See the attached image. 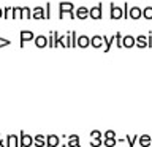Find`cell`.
I'll return each instance as SVG.
<instances>
[{
    "instance_id": "836d02e7",
    "label": "cell",
    "mask_w": 152,
    "mask_h": 147,
    "mask_svg": "<svg viewBox=\"0 0 152 147\" xmlns=\"http://www.w3.org/2000/svg\"><path fill=\"white\" fill-rule=\"evenodd\" d=\"M11 44V41L8 40V38H3V36H0V47H7Z\"/></svg>"
},
{
    "instance_id": "e0dca14e",
    "label": "cell",
    "mask_w": 152,
    "mask_h": 147,
    "mask_svg": "<svg viewBox=\"0 0 152 147\" xmlns=\"http://www.w3.org/2000/svg\"><path fill=\"white\" fill-rule=\"evenodd\" d=\"M133 46H135V36H132V35L122 36V47L130 49V47H133Z\"/></svg>"
},
{
    "instance_id": "f1b7e54d",
    "label": "cell",
    "mask_w": 152,
    "mask_h": 147,
    "mask_svg": "<svg viewBox=\"0 0 152 147\" xmlns=\"http://www.w3.org/2000/svg\"><path fill=\"white\" fill-rule=\"evenodd\" d=\"M122 13H124V19L130 17V5H128V2L124 3V7H122Z\"/></svg>"
},
{
    "instance_id": "ac0fdd59",
    "label": "cell",
    "mask_w": 152,
    "mask_h": 147,
    "mask_svg": "<svg viewBox=\"0 0 152 147\" xmlns=\"http://www.w3.org/2000/svg\"><path fill=\"white\" fill-rule=\"evenodd\" d=\"M68 147H81V138L78 135H70L68 136Z\"/></svg>"
},
{
    "instance_id": "9c48e42d",
    "label": "cell",
    "mask_w": 152,
    "mask_h": 147,
    "mask_svg": "<svg viewBox=\"0 0 152 147\" xmlns=\"http://www.w3.org/2000/svg\"><path fill=\"white\" fill-rule=\"evenodd\" d=\"M75 16H76V19H81V21L87 19L89 17V8L87 7H78V8H76Z\"/></svg>"
},
{
    "instance_id": "6da1fadb",
    "label": "cell",
    "mask_w": 152,
    "mask_h": 147,
    "mask_svg": "<svg viewBox=\"0 0 152 147\" xmlns=\"http://www.w3.org/2000/svg\"><path fill=\"white\" fill-rule=\"evenodd\" d=\"M65 14H70V19L75 21V5L71 2H60L59 3V19H64Z\"/></svg>"
},
{
    "instance_id": "8d00e7d4",
    "label": "cell",
    "mask_w": 152,
    "mask_h": 147,
    "mask_svg": "<svg viewBox=\"0 0 152 147\" xmlns=\"http://www.w3.org/2000/svg\"><path fill=\"white\" fill-rule=\"evenodd\" d=\"M147 47H152V32H149V36H147Z\"/></svg>"
},
{
    "instance_id": "74e56055",
    "label": "cell",
    "mask_w": 152,
    "mask_h": 147,
    "mask_svg": "<svg viewBox=\"0 0 152 147\" xmlns=\"http://www.w3.org/2000/svg\"><path fill=\"white\" fill-rule=\"evenodd\" d=\"M0 147H7V142H5L2 138H0Z\"/></svg>"
},
{
    "instance_id": "d4e9b609",
    "label": "cell",
    "mask_w": 152,
    "mask_h": 147,
    "mask_svg": "<svg viewBox=\"0 0 152 147\" xmlns=\"http://www.w3.org/2000/svg\"><path fill=\"white\" fill-rule=\"evenodd\" d=\"M22 19H32V8L22 7Z\"/></svg>"
},
{
    "instance_id": "4dcf8cb0",
    "label": "cell",
    "mask_w": 152,
    "mask_h": 147,
    "mask_svg": "<svg viewBox=\"0 0 152 147\" xmlns=\"http://www.w3.org/2000/svg\"><path fill=\"white\" fill-rule=\"evenodd\" d=\"M90 147H102L103 146V138L102 139H90Z\"/></svg>"
},
{
    "instance_id": "8992f818",
    "label": "cell",
    "mask_w": 152,
    "mask_h": 147,
    "mask_svg": "<svg viewBox=\"0 0 152 147\" xmlns=\"http://www.w3.org/2000/svg\"><path fill=\"white\" fill-rule=\"evenodd\" d=\"M32 19H35V21H43V19H46V11L43 7H35L32 8Z\"/></svg>"
},
{
    "instance_id": "d590c367",
    "label": "cell",
    "mask_w": 152,
    "mask_h": 147,
    "mask_svg": "<svg viewBox=\"0 0 152 147\" xmlns=\"http://www.w3.org/2000/svg\"><path fill=\"white\" fill-rule=\"evenodd\" d=\"M45 11H46V19H51V2L45 5Z\"/></svg>"
},
{
    "instance_id": "ba28073f",
    "label": "cell",
    "mask_w": 152,
    "mask_h": 147,
    "mask_svg": "<svg viewBox=\"0 0 152 147\" xmlns=\"http://www.w3.org/2000/svg\"><path fill=\"white\" fill-rule=\"evenodd\" d=\"M60 144V138L57 135H46V147H57Z\"/></svg>"
},
{
    "instance_id": "5b68a950",
    "label": "cell",
    "mask_w": 152,
    "mask_h": 147,
    "mask_svg": "<svg viewBox=\"0 0 152 147\" xmlns=\"http://www.w3.org/2000/svg\"><path fill=\"white\" fill-rule=\"evenodd\" d=\"M109 17L113 21H117V19H122L124 17V13H122V8L117 7L114 3H109Z\"/></svg>"
},
{
    "instance_id": "d6986e66",
    "label": "cell",
    "mask_w": 152,
    "mask_h": 147,
    "mask_svg": "<svg viewBox=\"0 0 152 147\" xmlns=\"http://www.w3.org/2000/svg\"><path fill=\"white\" fill-rule=\"evenodd\" d=\"M140 146L141 147H151L152 146V136L151 135H141L140 136Z\"/></svg>"
},
{
    "instance_id": "cb8c5ba5",
    "label": "cell",
    "mask_w": 152,
    "mask_h": 147,
    "mask_svg": "<svg viewBox=\"0 0 152 147\" xmlns=\"http://www.w3.org/2000/svg\"><path fill=\"white\" fill-rule=\"evenodd\" d=\"M122 33L121 32H116L114 33V38H116V40H114V43H116V47H119V49H121L122 47Z\"/></svg>"
},
{
    "instance_id": "f35d334b",
    "label": "cell",
    "mask_w": 152,
    "mask_h": 147,
    "mask_svg": "<svg viewBox=\"0 0 152 147\" xmlns=\"http://www.w3.org/2000/svg\"><path fill=\"white\" fill-rule=\"evenodd\" d=\"M0 17H3V8H0Z\"/></svg>"
},
{
    "instance_id": "277c9868",
    "label": "cell",
    "mask_w": 152,
    "mask_h": 147,
    "mask_svg": "<svg viewBox=\"0 0 152 147\" xmlns=\"http://www.w3.org/2000/svg\"><path fill=\"white\" fill-rule=\"evenodd\" d=\"M33 146V136L26 135V131H19V147H32Z\"/></svg>"
},
{
    "instance_id": "5bb4252c",
    "label": "cell",
    "mask_w": 152,
    "mask_h": 147,
    "mask_svg": "<svg viewBox=\"0 0 152 147\" xmlns=\"http://www.w3.org/2000/svg\"><path fill=\"white\" fill-rule=\"evenodd\" d=\"M33 146L35 147H46V135H35L33 136Z\"/></svg>"
},
{
    "instance_id": "4316f807",
    "label": "cell",
    "mask_w": 152,
    "mask_h": 147,
    "mask_svg": "<svg viewBox=\"0 0 152 147\" xmlns=\"http://www.w3.org/2000/svg\"><path fill=\"white\" fill-rule=\"evenodd\" d=\"M117 144H119L117 138H116V139H103V146L104 147H116Z\"/></svg>"
},
{
    "instance_id": "1f68e13d",
    "label": "cell",
    "mask_w": 152,
    "mask_h": 147,
    "mask_svg": "<svg viewBox=\"0 0 152 147\" xmlns=\"http://www.w3.org/2000/svg\"><path fill=\"white\" fill-rule=\"evenodd\" d=\"M70 35H71V44H73V47H76V44H78V35H76V30H71Z\"/></svg>"
},
{
    "instance_id": "7a4b0ae2",
    "label": "cell",
    "mask_w": 152,
    "mask_h": 147,
    "mask_svg": "<svg viewBox=\"0 0 152 147\" xmlns=\"http://www.w3.org/2000/svg\"><path fill=\"white\" fill-rule=\"evenodd\" d=\"M35 40V33H33L32 30H21V33H19V47H24L26 46L27 41H33Z\"/></svg>"
},
{
    "instance_id": "83f0119b",
    "label": "cell",
    "mask_w": 152,
    "mask_h": 147,
    "mask_svg": "<svg viewBox=\"0 0 152 147\" xmlns=\"http://www.w3.org/2000/svg\"><path fill=\"white\" fill-rule=\"evenodd\" d=\"M13 16V7H5L3 8V19H10Z\"/></svg>"
},
{
    "instance_id": "3957f363",
    "label": "cell",
    "mask_w": 152,
    "mask_h": 147,
    "mask_svg": "<svg viewBox=\"0 0 152 147\" xmlns=\"http://www.w3.org/2000/svg\"><path fill=\"white\" fill-rule=\"evenodd\" d=\"M89 17L94 19V21H100L103 17V3H98L95 7L89 8Z\"/></svg>"
},
{
    "instance_id": "484cf974",
    "label": "cell",
    "mask_w": 152,
    "mask_h": 147,
    "mask_svg": "<svg viewBox=\"0 0 152 147\" xmlns=\"http://www.w3.org/2000/svg\"><path fill=\"white\" fill-rule=\"evenodd\" d=\"M103 139H116V131L114 130H106L103 133Z\"/></svg>"
},
{
    "instance_id": "603a6c76",
    "label": "cell",
    "mask_w": 152,
    "mask_h": 147,
    "mask_svg": "<svg viewBox=\"0 0 152 147\" xmlns=\"http://www.w3.org/2000/svg\"><path fill=\"white\" fill-rule=\"evenodd\" d=\"M142 17L147 19V21H152V7L142 8Z\"/></svg>"
},
{
    "instance_id": "ffe728a7",
    "label": "cell",
    "mask_w": 152,
    "mask_h": 147,
    "mask_svg": "<svg viewBox=\"0 0 152 147\" xmlns=\"http://www.w3.org/2000/svg\"><path fill=\"white\" fill-rule=\"evenodd\" d=\"M65 47V36H60L59 33L54 30V47Z\"/></svg>"
},
{
    "instance_id": "4fadbf2b",
    "label": "cell",
    "mask_w": 152,
    "mask_h": 147,
    "mask_svg": "<svg viewBox=\"0 0 152 147\" xmlns=\"http://www.w3.org/2000/svg\"><path fill=\"white\" fill-rule=\"evenodd\" d=\"M114 40H116V38H114V35H111V36H104L103 35V51L104 52H109V49H111L113 47V44H114Z\"/></svg>"
},
{
    "instance_id": "ab89813d",
    "label": "cell",
    "mask_w": 152,
    "mask_h": 147,
    "mask_svg": "<svg viewBox=\"0 0 152 147\" xmlns=\"http://www.w3.org/2000/svg\"><path fill=\"white\" fill-rule=\"evenodd\" d=\"M0 138H2V133H0Z\"/></svg>"
},
{
    "instance_id": "9a60e30c",
    "label": "cell",
    "mask_w": 152,
    "mask_h": 147,
    "mask_svg": "<svg viewBox=\"0 0 152 147\" xmlns=\"http://www.w3.org/2000/svg\"><path fill=\"white\" fill-rule=\"evenodd\" d=\"M140 17H142V9L140 7H130V19L138 21Z\"/></svg>"
},
{
    "instance_id": "e575fe53",
    "label": "cell",
    "mask_w": 152,
    "mask_h": 147,
    "mask_svg": "<svg viewBox=\"0 0 152 147\" xmlns=\"http://www.w3.org/2000/svg\"><path fill=\"white\" fill-rule=\"evenodd\" d=\"M65 47H73V44H71V35H70V32L65 35Z\"/></svg>"
},
{
    "instance_id": "44dd1931",
    "label": "cell",
    "mask_w": 152,
    "mask_h": 147,
    "mask_svg": "<svg viewBox=\"0 0 152 147\" xmlns=\"http://www.w3.org/2000/svg\"><path fill=\"white\" fill-rule=\"evenodd\" d=\"M13 19L14 21L22 19V7H13Z\"/></svg>"
},
{
    "instance_id": "f546056e",
    "label": "cell",
    "mask_w": 152,
    "mask_h": 147,
    "mask_svg": "<svg viewBox=\"0 0 152 147\" xmlns=\"http://www.w3.org/2000/svg\"><path fill=\"white\" fill-rule=\"evenodd\" d=\"M89 136H90V139H102V131L100 130H92Z\"/></svg>"
},
{
    "instance_id": "52a82bcc",
    "label": "cell",
    "mask_w": 152,
    "mask_h": 147,
    "mask_svg": "<svg viewBox=\"0 0 152 147\" xmlns=\"http://www.w3.org/2000/svg\"><path fill=\"white\" fill-rule=\"evenodd\" d=\"M90 46L94 47V49H102L103 44V35H94L90 36Z\"/></svg>"
},
{
    "instance_id": "2e32d148",
    "label": "cell",
    "mask_w": 152,
    "mask_h": 147,
    "mask_svg": "<svg viewBox=\"0 0 152 147\" xmlns=\"http://www.w3.org/2000/svg\"><path fill=\"white\" fill-rule=\"evenodd\" d=\"M135 46L140 47V49H144L147 47V36L146 35H138L135 38Z\"/></svg>"
},
{
    "instance_id": "7402d4cb",
    "label": "cell",
    "mask_w": 152,
    "mask_h": 147,
    "mask_svg": "<svg viewBox=\"0 0 152 147\" xmlns=\"http://www.w3.org/2000/svg\"><path fill=\"white\" fill-rule=\"evenodd\" d=\"M140 139V135H132V136H127L125 141L128 142V147H135V142Z\"/></svg>"
},
{
    "instance_id": "30bf717a",
    "label": "cell",
    "mask_w": 152,
    "mask_h": 147,
    "mask_svg": "<svg viewBox=\"0 0 152 147\" xmlns=\"http://www.w3.org/2000/svg\"><path fill=\"white\" fill-rule=\"evenodd\" d=\"M7 147H19V135H7Z\"/></svg>"
},
{
    "instance_id": "d6a6232c",
    "label": "cell",
    "mask_w": 152,
    "mask_h": 147,
    "mask_svg": "<svg viewBox=\"0 0 152 147\" xmlns=\"http://www.w3.org/2000/svg\"><path fill=\"white\" fill-rule=\"evenodd\" d=\"M48 47H54V30L49 32V36H48Z\"/></svg>"
},
{
    "instance_id": "7c38bea8",
    "label": "cell",
    "mask_w": 152,
    "mask_h": 147,
    "mask_svg": "<svg viewBox=\"0 0 152 147\" xmlns=\"http://www.w3.org/2000/svg\"><path fill=\"white\" fill-rule=\"evenodd\" d=\"M33 43H35V46L38 47V49L48 47V36H45V35H38V36H35Z\"/></svg>"
},
{
    "instance_id": "8fae6325",
    "label": "cell",
    "mask_w": 152,
    "mask_h": 147,
    "mask_svg": "<svg viewBox=\"0 0 152 147\" xmlns=\"http://www.w3.org/2000/svg\"><path fill=\"white\" fill-rule=\"evenodd\" d=\"M78 47H81V49H86V47L90 46V38L87 35H78V44H76Z\"/></svg>"
}]
</instances>
